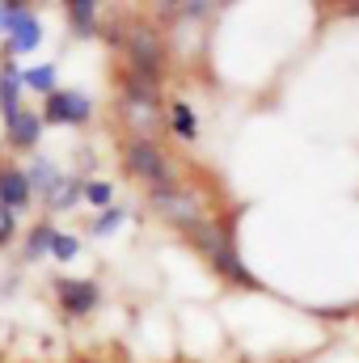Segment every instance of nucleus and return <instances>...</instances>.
Wrapping results in <instances>:
<instances>
[{"label": "nucleus", "instance_id": "7", "mask_svg": "<svg viewBox=\"0 0 359 363\" xmlns=\"http://www.w3.org/2000/svg\"><path fill=\"white\" fill-rule=\"evenodd\" d=\"M38 47H43V21H38V13L30 4H21L13 26H9V34H4V55L17 60V55H30Z\"/></svg>", "mask_w": 359, "mask_h": 363}, {"label": "nucleus", "instance_id": "6", "mask_svg": "<svg viewBox=\"0 0 359 363\" xmlns=\"http://www.w3.org/2000/svg\"><path fill=\"white\" fill-rule=\"evenodd\" d=\"M55 300H60V308H64V317H72V321H81V317H89L93 308H97V300H101V287L93 283V279H55Z\"/></svg>", "mask_w": 359, "mask_h": 363}, {"label": "nucleus", "instance_id": "11", "mask_svg": "<svg viewBox=\"0 0 359 363\" xmlns=\"http://www.w3.org/2000/svg\"><path fill=\"white\" fill-rule=\"evenodd\" d=\"M21 85H26V93H38L47 101L60 89V68L55 64H30V68H21Z\"/></svg>", "mask_w": 359, "mask_h": 363}, {"label": "nucleus", "instance_id": "17", "mask_svg": "<svg viewBox=\"0 0 359 363\" xmlns=\"http://www.w3.org/2000/svg\"><path fill=\"white\" fill-rule=\"evenodd\" d=\"M123 224H127V207H118V203H114V207L97 211V216L89 220V237H110V233H118Z\"/></svg>", "mask_w": 359, "mask_h": 363}, {"label": "nucleus", "instance_id": "4", "mask_svg": "<svg viewBox=\"0 0 359 363\" xmlns=\"http://www.w3.org/2000/svg\"><path fill=\"white\" fill-rule=\"evenodd\" d=\"M93 118V97L81 89H55L43 101V123L51 127H85Z\"/></svg>", "mask_w": 359, "mask_h": 363}, {"label": "nucleus", "instance_id": "21", "mask_svg": "<svg viewBox=\"0 0 359 363\" xmlns=\"http://www.w3.org/2000/svg\"><path fill=\"white\" fill-rule=\"evenodd\" d=\"M347 13H355V17H359V4H347Z\"/></svg>", "mask_w": 359, "mask_h": 363}, {"label": "nucleus", "instance_id": "18", "mask_svg": "<svg viewBox=\"0 0 359 363\" xmlns=\"http://www.w3.org/2000/svg\"><path fill=\"white\" fill-rule=\"evenodd\" d=\"M89 207H97V211H106V207H114V186L101 178H85V194H81Z\"/></svg>", "mask_w": 359, "mask_h": 363}, {"label": "nucleus", "instance_id": "10", "mask_svg": "<svg viewBox=\"0 0 359 363\" xmlns=\"http://www.w3.org/2000/svg\"><path fill=\"white\" fill-rule=\"evenodd\" d=\"M21 68H17V60H9L4 55V64H0V118H9V114H17L21 110Z\"/></svg>", "mask_w": 359, "mask_h": 363}, {"label": "nucleus", "instance_id": "8", "mask_svg": "<svg viewBox=\"0 0 359 363\" xmlns=\"http://www.w3.org/2000/svg\"><path fill=\"white\" fill-rule=\"evenodd\" d=\"M4 123V140H9V148L13 152H34L38 144H43V131H47V123H43V110H17V114H9V118H0Z\"/></svg>", "mask_w": 359, "mask_h": 363}, {"label": "nucleus", "instance_id": "2", "mask_svg": "<svg viewBox=\"0 0 359 363\" xmlns=\"http://www.w3.org/2000/svg\"><path fill=\"white\" fill-rule=\"evenodd\" d=\"M123 169H127L131 178L144 182L148 194H153V190H174V186H182L178 165H174L170 152H165L161 144H153L148 135H131V140L123 144Z\"/></svg>", "mask_w": 359, "mask_h": 363}, {"label": "nucleus", "instance_id": "20", "mask_svg": "<svg viewBox=\"0 0 359 363\" xmlns=\"http://www.w3.org/2000/svg\"><path fill=\"white\" fill-rule=\"evenodd\" d=\"M13 237H17V216H13L9 207H0V250H4Z\"/></svg>", "mask_w": 359, "mask_h": 363}, {"label": "nucleus", "instance_id": "14", "mask_svg": "<svg viewBox=\"0 0 359 363\" xmlns=\"http://www.w3.org/2000/svg\"><path fill=\"white\" fill-rule=\"evenodd\" d=\"M81 194H85V178L64 174V178L55 182V190L47 194V207H51V211H68V207H77V203H81Z\"/></svg>", "mask_w": 359, "mask_h": 363}, {"label": "nucleus", "instance_id": "5", "mask_svg": "<svg viewBox=\"0 0 359 363\" xmlns=\"http://www.w3.org/2000/svg\"><path fill=\"white\" fill-rule=\"evenodd\" d=\"M148 203L157 207V216L165 220V224H174V228H186L190 220H199V216H207L203 211V203H199V194L194 190H186V186H174V190H153L148 194Z\"/></svg>", "mask_w": 359, "mask_h": 363}, {"label": "nucleus", "instance_id": "3", "mask_svg": "<svg viewBox=\"0 0 359 363\" xmlns=\"http://www.w3.org/2000/svg\"><path fill=\"white\" fill-rule=\"evenodd\" d=\"M118 47L127 51V72L161 81V72H165V43H161V34H153L148 26H136V30H127V38Z\"/></svg>", "mask_w": 359, "mask_h": 363}, {"label": "nucleus", "instance_id": "13", "mask_svg": "<svg viewBox=\"0 0 359 363\" xmlns=\"http://www.w3.org/2000/svg\"><path fill=\"white\" fill-rule=\"evenodd\" d=\"M26 178H30V190H34V194H43V199H47V194L55 190V182L64 178V169H60L51 157H34V161H30V169H26Z\"/></svg>", "mask_w": 359, "mask_h": 363}, {"label": "nucleus", "instance_id": "15", "mask_svg": "<svg viewBox=\"0 0 359 363\" xmlns=\"http://www.w3.org/2000/svg\"><path fill=\"white\" fill-rule=\"evenodd\" d=\"M165 127L178 135L182 144H194V135H199V118H194V110H190L186 101H174V106L165 110Z\"/></svg>", "mask_w": 359, "mask_h": 363}, {"label": "nucleus", "instance_id": "19", "mask_svg": "<svg viewBox=\"0 0 359 363\" xmlns=\"http://www.w3.org/2000/svg\"><path fill=\"white\" fill-rule=\"evenodd\" d=\"M81 254V237L77 233H55V241H51V258L55 262H72Z\"/></svg>", "mask_w": 359, "mask_h": 363}, {"label": "nucleus", "instance_id": "9", "mask_svg": "<svg viewBox=\"0 0 359 363\" xmlns=\"http://www.w3.org/2000/svg\"><path fill=\"white\" fill-rule=\"evenodd\" d=\"M30 203H34V190H30L26 169H17V165H0V207H9V211L17 216V211H26Z\"/></svg>", "mask_w": 359, "mask_h": 363}, {"label": "nucleus", "instance_id": "12", "mask_svg": "<svg viewBox=\"0 0 359 363\" xmlns=\"http://www.w3.org/2000/svg\"><path fill=\"white\" fill-rule=\"evenodd\" d=\"M64 13H68V26H72L77 38H89V34L101 30V21H97V4H93V0H68Z\"/></svg>", "mask_w": 359, "mask_h": 363}, {"label": "nucleus", "instance_id": "16", "mask_svg": "<svg viewBox=\"0 0 359 363\" xmlns=\"http://www.w3.org/2000/svg\"><path fill=\"white\" fill-rule=\"evenodd\" d=\"M55 224H34L30 233H26V262H38V258H51V241H55Z\"/></svg>", "mask_w": 359, "mask_h": 363}, {"label": "nucleus", "instance_id": "1", "mask_svg": "<svg viewBox=\"0 0 359 363\" xmlns=\"http://www.w3.org/2000/svg\"><path fill=\"white\" fill-rule=\"evenodd\" d=\"M182 237L207 258V267L220 274V279H228V283H237V287H263L254 271L241 262V254H237V237H233V216H224V220H211V216H199V220H190L186 228H182Z\"/></svg>", "mask_w": 359, "mask_h": 363}]
</instances>
